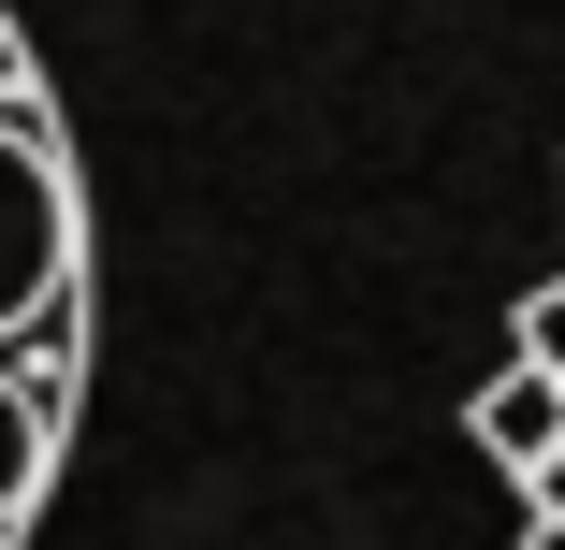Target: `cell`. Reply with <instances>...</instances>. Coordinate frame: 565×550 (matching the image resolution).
Listing matches in <instances>:
<instances>
[{"mask_svg":"<svg viewBox=\"0 0 565 550\" xmlns=\"http://www.w3.org/2000/svg\"><path fill=\"white\" fill-rule=\"evenodd\" d=\"M58 290H87V188H73V145L44 117V73L15 44L0 58V334H30Z\"/></svg>","mask_w":565,"mask_h":550,"instance_id":"6da1fadb","label":"cell"},{"mask_svg":"<svg viewBox=\"0 0 565 550\" xmlns=\"http://www.w3.org/2000/svg\"><path fill=\"white\" fill-rule=\"evenodd\" d=\"M465 434H479V450H493V464L522 478V464L551 450V434H565V377H551V363H508V377H493V391L465 406Z\"/></svg>","mask_w":565,"mask_h":550,"instance_id":"3957f363","label":"cell"},{"mask_svg":"<svg viewBox=\"0 0 565 550\" xmlns=\"http://www.w3.org/2000/svg\"><path fill=\"white\" fill-rule=\"evenodd\" d=\"M58 434H73V420H58V406H44L15 363H0V550L30 536V507H44V464H58Z\"/></svg>","mask_w":565,"mask_h":550,"instance_id":"7a4b0ae2","label":"cell"},{"mask_svg":"<svg viewBox=\"0 0 565 550\" xmlns=\"http://www.w3.org/2000/svg\"><path fill=\"white\" fill-rule=\"evenodd\" d=\"M522 507H551V521H565V434H551V450L522 464Z\"/></svg>","mask_w":565,"mask_h":550,"instance_id":"5b68a950","label":"cell"},{"mask_svg":"<svg viewBox=\"0 0 565 550\" xmlns=\"http://www.w3.org/2000/svg\"><path fill=\"white\" fill-rule=\"evenodd\" d=\"M522 363H551V377H565V276H536V290H522Z\"/></svg>","mask_w":565,"mask_h":550,"instance_id":"277c9868","label":"cell"},{"mask_svg":"<svg viewBox=\"0 0 565 550\" xmlns=\"http://www.w3.org/2000/svg\"><path fill=\"white\" fill-rule=\"evenodd\" d=\"M522 550H565V521H551V507H536V521H522Z\"/></svg>","mask_w":565,"mask_h":550,"instance_id":"8992f818","label":"cell"}]
</instances>
